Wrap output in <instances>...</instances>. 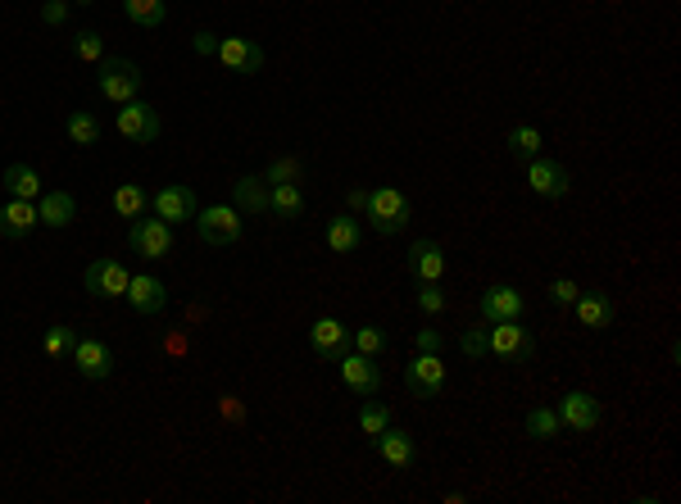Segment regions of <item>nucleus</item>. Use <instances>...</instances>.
Here are the masks:
<instances>
[{"label": "nucleus", "instance_id": "nucleus-1", "mask_svg": "<svg viewBox=\"0 0 681 504\" xmlns=\"http://www.w3.org/2000/svg\"><path fill=\"white\" fill-rule=\"evenodd\" d=\"M141 82H146V73H141L132 60H123V55L100 60L96 87H100V96H105L109 105H128V100H137L141 96Z\"/></svg>", "mask_w": 681, "mask_h": 504}, {"label": "nucleus", "instance_id": "nucleus-2", "mask_svg": "<svg viewBox=\"0 0 681 504\" xmlns=\"http://www.w3.org/2000/svg\"><path fill=\"white\" fill-rule=\"evenodd\" d=\"M368 223L377 237H395L409 223V196L400 187H368Z\"/></svg>", "mask_w": 681, "mask_h": 504}, {"label": "nucleus", "instance_id": "nucleus-3", "mask_svg": "<svg viewBox=\"0 0 681 504\" xmlns=\"http://www.w3.org/2000/svg\"><path fill=\"white\" fill-rule=\"evenodd\" d=\"M486 336H491V355L504 359V364H527V359L536 355V336H532V327H523V318L491 323Z\"/></svg>", "mask_w": 681, "mask_h": 504}, {"label": "nucleus", "instance_id": "nucleus-4", "mask_svg": "<svg viewBox=\"0 0 681 504\" xmlns=\"http://www.w3.org/2000/svg\"><path fill=\"white\" fill-rule=\"evenodd\" d=\"M128 246L137 250L141 259H173V250H178V241H173V228H168L164 218L155 214H141L132 218V232H128Z\"/></svg>", "mask_w": 681, "mask_h": 504}, {"label": "nucleus", "instance_id": "nucleus-5", "mask_svg": "<svg viewBox=\"0 0 681 504\" xmlns=\"http://www.w3.org/2000/svg\"><path fill=\"white\" fill-rule=\"evenodd\" d=\"M405 391L414 400H436L445 391V364L441 355H432V350H418L414 359L405 364Z\"/></svg>", "mask_w": 681, "mask_h": 504}, {"label": "nucleus", "instance_id": "nucleus-6", "mask_svg": "<svg viewBox=\"0 0 681 504\" xmlns=\"http://www.w3.org/2000/svg\"><path fill=\"white\" fill-rule=\"evenodd\" d=\"M196 232L205 246H237L241 241V209L237 205H209L196 214Z\"/></svg>", "mask_w": 681, "mask_h": 504}, {"label": "nucleus", "instance_id": "nucleus-7", "mask_svg": "<svg viewBox=\"0 0 681 504\" xmlns=\"http://www.w3.org/2000/svg\"><path fill=\"white\" fill-rule=\"evenodd\" d=\"M150 214L164 218L168 228H178V223H196V214H200L196 191L182 187V182H168V187H159L155 196H150Z\"/></svg>", "mask_w": 681, "mask_h": 504}, {"label": "nucleus", "instance_id": "nucleus-8", "mask_svg": "<svg viewBox=\"0 0 681 504\" xmlns=\"http://www.w3.org/2000/svg\"><path fill=\"white\" fill-rule=\"evenodd\" d=\"M128 282H132V273L119 259H96V264H87V273H82V291L96 300H123L128 296Z\"/></svg>", "mask_w": 681, "mask_h": 504}, {"label": "nucleus", "instance_id": "nucleus-9", "mask_svg": "<svg viewBox=\"0 0 681 504\" xmlns=\"http://www.w3.org/2000/svg\"><path fill=\"white\" fill-rule=\"evenodd\" d=\"M114 128H119V137L132 141V146H150V141L159 137V114L137 96V100H128V105H119Z\"/></svg>", "mask_w": 681, "mask_h": 504}, {"label": "nucleus", "instance_id": "nucleus-10", "mask_svg": "<svg viewBox=\"0 0 681 504\" xmlns=\"http://www.w3.org/2000/svg\"><path fill=\"white\" fill-rule=\"evenodd\" d=\"M477 314H482V323H509V318L527 314V300H523V291L518 287L495 282V287H486L482 296H477Z\"/></svg>", "mask_w": 681, "mask_h": 504}, {"label": "nucleus", "instance_id": "nucleus-11", "mask_svg": "<svg viewBox=\"0 0 681 504\" xmlns=\"http://www.w3.org/2000/svg\"><path fill=\"white\" fill-rule=\"evenodd\" d=\"M69 355H73V368H78L87 382H105V377L114 373V350H109L100 336H78Z\"/></svg>", "mask_w": 681, "mask_h": 504}, {"label": "nucleus", "instance_id": "nucleus-12", "mask_svg": "<svg viewBox=\"0 0 681 504\" xmlns=\"http://www.w3.org/2000/svg\"><path fill=\"white\" fill-rule=\"evenodd\" d=\"M527 187L536 191V196L545 200H563L568 191H573V178H568V168L554 164V159H527Z\"/></svg>", "mask_w": 681, "mask_h": 504}, {"label": "nucleus", "instance_id": "nucleus-13", "mask_svg": "<svg viewBox=\"0 0 681 504\" xmlns=\"http://www.w3.org/2000/svg\"><path fill=\"white\" fill-rule=\"evenodd\" d=\"M336 368H341V382H346L359 400H368V396H377V391H382V368H377L368 355H359V350H355V355H341V359H336Z\"/></svg>", "mask_w": 681, "mask_h": 504}, {"label": "nucleus", "instance_id": "nucleus-14", "mask_svg": "<svg viewBox=\"0 0 681 504\" xmlns=\"http://www.w3.org/2000/svg\"><path fill=\"white\" fill-rule=\"evenodd\" d=\"M559 418H563V427L568 432H595L600 427V418H604V409H600V400L591 396V391H568V396L559 400Z\"/></svg>", "mask_w": 681, "mask_h": 504}, {"label": "nucleus", "instance_id": "nucleus-15", "mask_svg": "<svg viewBox=\"0 0 681 504\" xmlns=\"http://www.w3.org/2000/svg\"><path fill=\"white\" fill-rule=\"evenodd\" d=\"M309 346H314L318 359L336 364V359L346 355V346H350V327L341 323V318H318V323L309 327Z\"/></svg>", "mask_w": 681, "mask_h": 504}, {"label": "nucleus", "instance_id": "nucleus-16", "mask_svg": "<svg viewBox=\"0 0 681 504\" xmlns=\"http://www.w3.org/2000/svg\"><path fill=\"white\" fill-rule=\"evenodd\" d=\"M573 314L582 327H591V332H609L613 323H618V305H613L604 291H582V296L573 300Z\"/></svg>", "mask_w": 681, "mask_h": 504}, {"label": "nucleus", "instance_id": "nucleus-17", "mask_svg": "<svg viewBox=\"0 0 681 504\" xmlns=\"http://www.w3.org/2000/svg\"><path fill=\"white\" fill-rule=\"evenodd\" d=\"M214 55H218V64L232 69V73H259L264 69V50H259L255 41H246V37H223Z\"/></svg>", "mask_w": 681, "mask_h": 504}, {"label": "nucleus", "instance_id": "nucleus-18", "mask_svg": "<svg viewBox=\"0 0 681 504\" xmlns=\"http://www.w3.org/2000/svg\"><path fill=\"white\" fill-rule=\"evenodd\" d=\"M128 300L137 314H146V318H155V314H164V305H168V287L159 282V277H150V273H137L128 282Z\"/></svg>", "mask_w": 681, "mask_h": 504}, {"label": "nucleus", "instance_id": "nucleus-19", "mask_svg": "<svg viewBox=\"0 0 681 504\" xmlns=\"http://www.w3.org/2000/svg\"><path fill=\"white\" fill-rule=\"evenodd\" d=\"M373 445H377V455H382L391 468H400V473L414 468V459H418V445H414V436H409L405 427H386V432H377Z\"/></svg>", "mask_w": 681, "mask_h": 504}, {"label": "nucleus", "instance_id": "nucleus-20", "mask_svg": "<svg viewBox=\"0 0 681 504\" xmlns=\"http://www.w3.org/2000/svg\"><path fill=\"white\" fill-rule=\"evenodd\" d=\"M37 223H41L37 200H5V205H0V237L5 241H23Z\"/></svg>", "mask_w": 681, "mask_h": 504}, {"label": "nucleus", "instance_id": "nucleus-21", "mask_svg": "<svg viewBox=\"0 0 681 504\" xmlns=\"http://www.w3.org/2000/svg\"><path fill=\"white\" fill-rule=\"evenodd\" d=\"M37 218H41V228H69L73 218H78V200H73V191H41Z\"/></svg>", "mask_w": 681, "mask_h": 504}, {"label": "nucleus", "instance_id": "nucleus-22", "mask_svg": "<svg viewBox=\"0 0 681 504\" xmlns=\"http://www.w3.org/2000/svg\"><path fill=\"white\" fill-rule=\"evenodd\" d=\"M268 182L264 173H246V178L232 182V205L241 209V214H268Z\"/></svg>", "mask_w": 681, "mask_h": 504}, {"label": "nucleus", "instance_id": "nucleus-23", "mask_svg": "<svg viewBox=\"0 0 681 504\" xmlns=\"http://www.w3.org/2000/svg\"><path fill=\"white\" fill-rule=\"evenodd\" d=\"M409 273H414L418 282H441L445 277V250L436 246V241H414V246H409Z\"/></svg>", "mask_w": 681, "mask_h": 504}, {"label": "nucleus", "instance_id": "nucleus-24", "mask_svg": "<svg viewBox=\"0 0 681 504\" xmlns=\"http://www.w3.org/2000/svg\"><path fill=\"white\" fill-rule=\"evenodd\" d=\"M359 241H364V228H359L355 214L327 218V250H332V255H355Z\"/></svg>", "mask_w": 681, "mask_h": 504}, {"label": "nucleus", "instance_id": "nucleus-25", "mask_svg": "<svg viewBox=\"0 0 681 504\" xmlns=\"http://www.w3.org/2000/svg\"><path fill=\"white\" fill-rule=\"evenodd\" d=\"M268 214L282 218V223H296V218L305 214V191H300V182H282V187L268 191Z\"/></svg>", "mask_w": 681, "mask_h": 504}, {"label": "nucleus", "instance_id": "nucleus-26", "mask_svg": "<svg viewBox=\"0 0 681 504\" xmlns=\"http://www.w3.org/2000/svg\"><path fill=\"white\" fill-rule=\"evenodd\" d=\"M0 187L10 191V200H41V178L32 164H10L0 173Z\"/></svg>", "mask_w": 681, "mask_h": 504}, {"label": "nucleus", "instance_id": "nucleus-27", "mask_svg": "<svg viewBox=\"0 0 681 504\" xmlns=\"http://www.w3.org/2000/svg\"><path fill=\"white\" fill-rule=\"evenodd\" d=\"M109 205H114V214L119 218H141L150 209V196L141 182H119L114 187V196H109Z\"/></svg>", "mask_w": 681, "mask_h": 504}, {"label": "nucleus", "instance_id": "nucleus-28", "mask_svg": "<svg viewBox=\"0 0 681 504\" xmlns=\"http://www.w3.org/2000/svg\"><path fill=\"white\" fill-rule=\"evenodd\" d=\"M523 432L532 436V441H554V436L563 432V418H559V409H532V414L523 418Z\"/></svg>", "mask_w": 681, "mask_h": 504}, {"label": "nucleus", "instance_id": "nucleus-29", "mask_svg": "<svg viewBox=\"0 0 681 504\" xmlns=\"http://www.w3.org/2000/svg\"><path fill=\"white\" fill-rule=\"evenodd\" d=\"M64 132H69L73 146H96L100 141V119L96 114H87V109H73L69 123H64Z\"/></svg>", "mask_w": 681, "mask_h": 504}, {"label": "nucleus", "instance_id": "nucleus-30", "mask_svg": "<svg viewBox=\"0 0 681 504\" xmlns=\"http://www.w3.org/2000/svg\"><path fill=\"white\" fill-rule=\"evenodd\" d=\"M545 150V137H541V128H532V123H523V128H514L509 132V155L514 159H536Z\"/></svg>", "mask_w": 681, "mask_h": 504}, {"label": "nucleus", "instance_id": "nucleus-31", "mask_svg": "<svg viewBox=\"0 0 681 504\" xmlns=\"http://www.w3.org/2000/svg\"><path fill=\"white\" fill-rule=\"evenodd\" d=\"M123 14H128L137 28H159V23L168 19L164 0H123Z\"/></svg>", "mask_w": 681, "mask_h": 504}, {"label": "nucleus", "instance_id": "nucleus-32", "mask_svg": "<svg viewBox=\"0 0 681 504\" xmlns=\"http://www.w3.org/2000/svg\"><path fill=\"white\" fill-rule=\"evenodd\" d=\"M350 341H355V350H359V355H368V359H377V355H386V350H391V336H386L382 327H373V323L355 327V332H350Z\"/></svg>", "mask_w": 681, "mask_h": 504}, {"label": "nucleus", "instance_id": "nucleus-33", "mask_svg": "<svg viewBox=\"0 0 681 504\" xmlns=\"http://www.w3.org/2000/svg\"><path fill=\"white\" fill-rule=\"evenodd\" d=\"M359 427H364V436H368V441H373L377 432H386V427H391V409H386L382 400H373V396H368L364 405H359Z\"/></svg>", "mask_w": 681, "mask_h": 504}, {"label": "nucleus", "instance_id": "nucleus-34", "mask_svg": "<svg viewBox=\"0 0 681 504\" xmlns=\"http://www.w3.org/2000/svg\"><path fill=\"white\" fill-rule=\"evenodd\" d=\"M73 55H78L82 64H100V60H105V41H100V32H91V28L73 32Z\"/></svg>", "mask_w": 681, "mask_h": 504}, {"label": "nucleus", "instance_id": "nucleus-35", "mask_svg": "<svg viewBox=\"0 0 681 504\" xmlns=\"http://www.w3.org/2000/svg\"><path fill=\"white\" fill-rule=\"evenodd\" d=\"M305 178V164L300 159H273V164L264 168V182L268 187H282V182H300Z\"/></svg>", "mask_w": 681, "mask_h": 504}, {"label": "nucleus", "instance_id": "nucleus-36", "mask_svg": "<svg viewBox=\"0 0 681 504\" xmlns=\"http://www.w3.org/2000/svg\"><path fill=\"white\" fill-rule=\"evenodd\" d=\"M73 341H78V336H73V327H46L41 350H46L50 359H60V355H69V350H73Z\"/></svg>", "mask_w": 681, "mask_h": 504}, {"label": "nucleus", "instance_id": "nucleus-37", "mask_svg": "<svg viewBox=\"0 0 681 504\" xmlns=\"http://www.w3.org/2000/svg\"><path fill=\"white\" fill-rule=\"evenodd\" d=\"M459 350H464L468 359H486V355H491V336H486V327H468V332L459 336Z\"/></svg>", "mask_w": 681, "mask_h": 504}, {"label": "nucleus", "instance_id": "nucleus-38", "mask_svg": "<svg viewBox=\"0 0 681 504\" xmlns=\"http://www.w3.org/2000/svg\"><path fill=\"white\" fill-rule=\"evenodd\" d=\"M418 309H423V314H445L441 282H418Z\"/></svg>", "mask_w": 681, "mask_h": 504}, {"label": "nucleus", "instance_id": "nucleus-39", "mask_svg": "<svg viewBox=\"0 0 681 504\" xmlns=\"http://www.w3.org/2000/svg\"><path fill=\"white\" fill-rule=\"evenodd\" d=\"M577 296H582V287H577L573 277H559V282H550V300H554V305H573Z\"/></svg>", "mask_w": 681, "mask_h": 504}, {"label": "nucleus", "instance_id": "nucleus-40", "mask_svg": "<svg viewBox=\"0 0 681 504\" xmlns=\"http://www.w3.org/2000/svg\"><path fill=\"white\" fill-rule=\"evenodd\" d=\"M64 19H69V0H46V5H41V23H46V28H60Z\"/></svg>", "mask_w": 681, "mask_h": 504}, {"label": "nucleus", "instance_id": "nucleus-41", "mask_svg": "<svg viewBox=\"0 0 681 504\" xmlns=\"http://www.w3.org/2000/svg\"><path fill=\"white\" fill-rule=\"evenodd\" d=\"M414 346H418V350H432V355H441V350H445L441 327H423V332L414 336Z\"/></svg>", "mask_w": 681, "mask_h": 504}, {"label": "nucleus", "instance_id": "nucleus-42", "mask_svg": "<svg viewBox=\"0 0 681 504\" xmlns=\"http://www.w3.org/2000/svg\"><path fill=\"white\" fill-rule=\"evenodd\" d=\"M196 50H205V55H214V50H218L214 32H196Z\"/></svg>", "mask_w": 681, "mask_h": 504}, {"label": "nucleus", "instance_id": "nucleus-43", "mask_svg": "<svg viewBox=\"0 0 681 504\" xmlns=\"http://www.w3.org/2000/svg\"><path fill=\"white\" fill-rule=\"evenodd\" d=\"M350 209H355V214H359V209H368V191H364V187L350 191Z\"/></svg>", "mask_w": 681, "mask_h": 504}]
</instances>
